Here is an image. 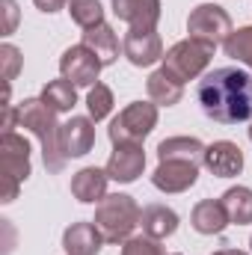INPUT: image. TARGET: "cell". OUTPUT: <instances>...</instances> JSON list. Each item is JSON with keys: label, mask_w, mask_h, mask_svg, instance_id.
I'll list each match as a JSON object with an SVG mask.
<instances>
[{"label": "cell", "mask_w": 252, "mask_h": 255, "mask_svg": "<svg viewBox=\"0 0 252 255\" xmlns=\"http://www.w3.org/2000/svg\"><path fill=\"white\" fill-rule=\"evenodd\" d=\"M196 101L217 125L252 122V74L238 65L214 68L196 83Z\"/></svg>", "instance_id": "6da1fadb"}, {"label": "cell", "mask_w": 252, "mask_h": 255, "mask_svg": "<svg viewBox=\"0 0 252 255\" xmlns=\"http://www.w3.org/2000/svg\"><path fill=\"white\" fill-rule=\"evenodd\" d=\"M18 125L27 128L42 142V160H45L48 172H63L68 157L63 154V145H60V128L63 125H57V113L42 98H27L18 107Z\"/></svg>", "instance_id": "7a4b0ae2"}, {"label": "cell", "mask_w": 252, "mask_h": 255, "mask_svg": "<svg viewBox=\"0 0 252 255\" xmlns=\"http://www.w3.org/2000/svg\"><path fill=\"white\" fill-rule=\"evenodd\" d=\"M139 205L127 193H110L95 208V226L104 235V244H125L133 238V229L139 226Z\"/></svg>", "instance_id": "3957f363"}, {"label": "cell", "mask_w": 252, "mask_h": 255, "mask_svg": "<svg viewBox=\"0 0 252 255\" xmlns=\"http://www.w3.org/2000/svg\"><path fill=\"white\" fill-rule=\"evenodd\" d=\"M30 178V142L24 136H0V202L9 205L18 199V187Z\"/></svg>", "instance_id": "277c9868"}, {"label": "cell", "mask_w": 252, "mask_h": 255, "mask_svg": "<svg viewBox=\"0 0 252 255\" xmlns=\"http://www.w3.org/2000/svg\"><path fill=\"white\" fill-rule=\"evenodd\" d=\"M214 51H217V45L187 36V39L175 42V45L163 54V68H166L175 80L187 83V80H196V77L208 68L211 57H214Z\"/></svg>", "instance_id": "5b68a950"}, {"label": "cell", "mask_w": 252, "mask_h": 255, "mask_svg": "<svg viewBox=\"0 0 252 255\" xmlns=\"http://www.w3.org/2000/svg\"><path fill=\"white\" fill-rule=\"evenodd\" d=\"M157 125V104L154 101H133L110 122V142L127 145V142H142Z\"/></svg>", "instance_id": "8992f818"}, {"label": "cell", "mask_w": 252, "mask_h": 255, "mask_svg": "<svg viewBox=\"0 0 252 255\" xmlns=\"http://www.w3.org/2000/svg\"><path fill=\"white\" fill-rule=\"evenodd\" d=\"M187 33L193 39H202V42H211V45H226V39L235 33L232 15L217 3H202L190 12Z\"/></svg>", "instance_id": "52a82bcc"}, {"label": "cell", "mask_w": 252, "mask_h": 255, "mask_svg": "<svg viewBox=\"0 0 252 255\" xmlns=\"http://www.w3.org/2000/svg\"><path fill=\"white\" fill-rule=\"evenodd\" d=\"M101 68H104L101 60L86 45H71L60 57V71H63L65 80H71L74 86H95Z\"/></svg>", "instance_id": "ba28073f"}, {"label": "cell", "mask_w": 252, "mask_h": 255, "mask_svg": "<svg viewBox=\"0 0 252 255\" xmlns=\"http://www.w3.org/2000/svg\"><path fill=\"white\" fill-rule=\"evenodd\" d=\"M107 175L116 184H133L142 169H145V151L139 142H127V145H113V154L107 160Z\"/></svg>", "instance_id": "9c48e42d"}, {"label": "cell", "mask_w": 252, "mask_h": 255, "mask_svg": "<svg viewBox=\"0 0 252 255\" xmlns=\"http://www.w3.org/2000/svg\"><path fill=\"white\" fill-rule=\"evenodd\" d=\"M122 54L127 57L130 65L148 68L163 60V42H160L157 30H127L125 42H122Z\"/></svg>", "instance_id": "30bf717a"}, {"label": "cell", "mask_w": 252, "mask_h": 255, "mask_svg": "<svg viewBox=\"0 0 252 255\" xmlns=\"http://www.w3.org/2000/svg\"><path fill=\"white\" fill-rule=\"evenodd\" d=\"M199 178V166L187 163V160H160L154 175H151V184L160 193H184L196 184Z\"/></svg>", "instance_id": "8fae6325"}, {"label": "cell", "mask_w": 252, "mask_h": 255, "mask_svg": "<svg viewBox=\"0 0 252 255\" xmlns=\"http://www.w3.org/2000/svg\"><path fill=\"white\" fill-rule=\"evenodd\" d=\"M205 169L217 178H235L241 175L244 169V151L238 142L232 139H220V142H211L205 148Z\"/></svg>", "instance_id": "7c38bea8"}, {"label": "cell", "mask_w": 252, "mask_h": 255, "mask_svg": "<svg viewBox=\"0 0 252 255\" xmlns=\"http://www.w3.org/2000/svg\"><path fill=\"white\" fill-rule=\"evenodd\" d=\"M60 145H63V154L71 157H83L92 151L95 145V125L89 116H71L63 128H60Z\"/></svg>", "instance_id": "4fadbf2b"}, {"label": "cell", "mask_w": 252, "mask_h": 255, "mask_svg": "<svg viewBox=\"0 0 252 255\" xmlns=\"http://www.w3.org/2000/svg\"><path fill=\"white\" fill-rule=\"evenodd\" d=\"M104 247V235L95 223H71L63 235V250L68 255H98Z\"/></svg>", "instance_id": "5bb4252c"}, {"label": "cell", "mask_w": 252, "mask_h": 255, "mask_svg": "<svg viewBox=\"0 0 252 255\" xmlns=\"http://www.w3.org/2000/svg\"><path fill=\"white\" fill-rule=\"evenodd\" d=\"M190 223H193V229L199 235H223L226 226H229V214H226L223 199H202L193 208Z\"/></svg>", "instance_id": "9a60e30c"}, {"label": "cell", "mask_w": 252, "mask_h": 255, "mask_svg": "<svg viewBox=\"0 0 252 255\" xmlns=\"http://www.w3.org/2000/svg\"><path fill=\"white\" fill-rule=\"evenodd\" d=\"M107 181H110L107 169L86 166L71 178V196L77 202H83V205H95V202H101L107 196Z\"/></svg>", "instance_id": "2e32d148"}, {"label": "cell", "mask_w": 252, "mask_h": 255, "mask_svg": "<svg viewBox=\"0 0 252 255\" xmlns=\"http://www.w3.org/2000/svg\"><path fill=\"white\" fill-rule=\"evenodd\" d=\"M139 226H142V235L154 241H166L178 229V214L166 205H145L139 214Z\"/></svg>", "instance_id": "e0dca14e"}, {"label": "cell", "mask_w": 252, "mask_h": 255, "mask_svg": "<svg viewBox=\"0 0 252 255\" xmlns=\"http://www.w3.org/2000/svg\"><path fill=\"white\" fill-rule=\"evenodd\" d=\"M205 148L196 136H169L157 145V160H187L196 166H205Z\"/></svg>", "instance_id": "ac0fdd59"}, {"label": "cell", "mask_w": 252, "mask_h": 255, "mask_svg": "<svg viewBox=\"0 0 252 255\" xmlns=\"http://www.w3.org/2000/svg\"><path fill=\"white\" fill-rule=\"evenodd\" d=\"M80 45H86L101 60V65H113L119 60V36H116V30L110 24H98L92 30H83V42Z\"/></svg>", "instance_id": "d6986e66"}, {"label": "cell", "mask_w": 252, "mask_h": 255, "mask_svg": "<svg viewBox=\"0 0 252 255\" xmlns=\"http://www.w3.org/2000/svg\"><path fill=\"white\" fill-rule=\"evenodd\" d=\"M145 89H148V98H151L157 107H175V104L181 101V95H184V83L175 80L163 65H160L157 71H151Z\"/></svg>", "instance_id": "ffe728a7"}, {"label": "cell", "mask_w": 252, "mask_h": 255, "mask_svg": "<svg viewBox=\"0 0 252 255\" xmlns=\"http://www.w3.org/2000/svg\"><path fill=\"white\" fill-rule=\"evenodd\" d=\"M42 101L54 110V113H68L74 104H77V86L71 83V80H51V83H45V89H42Z\"/></svg>", "instance_id": "44dd1931"}, {"label": "cell", "mask_w": 252, "mask_h": 255, "mask_svg": "<svg viewBox=\"0 0 252 255\" xmlns=\"http://www.w3.org/2000/svg\"><path fill=\"white\" fill-rule=\"evenodd\" d=\"M223 205L229 214V223L250 226L252 223V190L250 187H232L223 193Z\"/></svg>", "instance_id": "7402d4cb"}, {"label": "cell", "mask_w": 252, "mask_h": 255, "mask_svg": "<svg viewBox=\"0 0 252 255\" xmlns=\"http://www.w3.org/2000/svg\"><path fill=\"white\" fill-rule=\"evenodd\" d=\"M68 12H71V21L80 30H92V27L104 24V9H101L98 0H71Z\"/></svg>", "instance_id": "603a6c76"}, {"label": "cell", "mask_w": 252, "mask_h": 255, "mask_svg": "<svg viewBox=\"0 0 252 255\" xmlns=\"http://www.w3.org/2000/svg\"><path fill=\"white\" fill-rule=\"evenodd\" d=\"M223 48H226V57H232V60L244 63L247 68H252V27L235 30V33L226 39Z\"/></svg>", "instance_id": "cb8c5ba5"}, {"label": "cell", "mask_w": 252, "mask_h": 255, "mask_svg": "<svg viewBox=\"0 0 252 255\" xmlns=\"http://www.w3.org/2000/svg\"><path fill=\"white\" fill-rule=\"evenodd\" d=\"M86 107H89V119H92V122L107 119V116H110V110H113V92H110V86H104V83L89 86Z\"/></svg>", "instance_id": "d4e9b609"}, {"label": "cell", "mask_w": 252, "mask_h": 255, "mask_svg": "<svg viewBox=\"0 0 252 255\" xmlns=\"http://www.w3.org/2000/svg\"><path fill=\"white\" fill-rule=\"evenodd\" d=\"M157 21H160V0H142L136 6V12L130 15L127 27L130 30H157Z\"/></svg>", "instance_id": "484cf974"}, {"label": "cell", "mask_w": 252, "mask_h": 255, "mask_svg": "<svg viewBox=\"0 0 252 255\" xmlns=\"http://www.w3.org/2000/svg\"><path fill=\"white\" fill-rule=\"evenodd\" d=\"M21 65H24V57H21V51L15 48V45H0V68H3V86H12V80L18 77V71H21Z\"/></svg>", "instance_id": "4316f807"}, {"label": "cell", "mask_w": 252, "mask_h": 255, "mask_svg": "<svg viewBox=\"0 0 252 255\" xmlns=\"http://www.w3.org/2000/svg\"><path fill=\"white\" fill-rule=\"evenodd\" d=\"M122 255H166L160 241L148 238V235H136V238H127L122 244Z\"/></svg>", "instance_id": "83f0119b"}, {"label": "cell", "mask_w": 252, "mask_h": 255, "mask_svg": "<svg viewBox=\"0 0 252 255\" xmlns=\"http://www.w3.org/2000/svg\"><path fill=\"white\" fill-rule=\"evenodd\" d=\"M0 6H3V15H6L3 33L9 36V33H15V24H18V3L15 0H0Z\"/></svg>", "instance_id": "f1b7e54d"}, {"label": "cell", "mask_w": 252, "mask_h": 255, "mask_svg": "<svg viewBox=\"0 0 252 255\" xmlns=\"http://www.w3.org/2000/svg\"><path fill=\"white\" fill-rule=\"evenodd\" d=\"M139 3H142V0H113V12H116V18H119V21H125V24H127Z\"/></svg>", "instance_id": "f546056e"}, {"label": "cell", "mask_w": 252, "mask_h": 255, "mask_svg": "<svg viewBox=\"0 0 252 255\" xmlns=\"http://www.w3.org/2000/svg\"><path fill=\"white\" fill-rule=\"evenodd\" d=\"M36 3V9H42V12H48V15H54V12H60V9H65L71 0H33Z\"/></svg>", "instance_id": "4dcf8cb0"}, {"label": "cell", "mask_w": 252, "mask_h": 255, "mask_svg": "<svg viewBox=\"0 0 252 255\" xmlns=\"http://www.w3.org/2000/svg\"><path fill=\"white\" fill-rule=\"evenodd\" d=\"M15 122H18V107H12V104H3V133H12Z\"/></svg>", "instance_id": "1f68e13d"}, {"label": "cell", "mask_w": 252, "mask_h": 255, "mask_svg": "<svg viewBox=\"0 0 252 255\" xmlns=\"http://www.w3.org/2000/svg\"><path fill=\"white\" fill-rule=\"evenodd\" d=\"M214 255H250V253H244V250H220V253H214Z\"/></svg>", "instance_id": "d6a6232c"}, {"label": "cell", "mask_w": 252, "mask_h": 255, "mask_svg": "<svg viewBox=\"0 0 252 255\" xmlns=\"http://www.w3.org/2000/svg\"><path fill=\"white\" fill-rule=\"evenodd\" d=\"M250 142H252V128H250Z\"/></svg>", "instance_id": "836d02e7"}, {"label": "cell", "mask_w": 252, "mask_h": 255, "mask_svg": "<svg viewBox=\"0 0 252 255\" xmlns=\"http://www.w3.org/2000/svg\"><path fill=\"white\" fill-rule=\"evenodd\" d=\"M172 255H181V253H172Z\"/></svg>", "instance_id": "e575fe53"}, {"label": "cell", "mask_w": 252, "mask_h": 255, "mask_svg": "<svg viewBox=\"0 0 252 255\" xmlns=\"http://www.w3.org/2000/svg\"><path fill=\"white\" fill-rule=\"evenodd\" d=\"M250 247H252V238H250Z\"/></svg>", "instance_id": "d590c367"}]
</instances>
